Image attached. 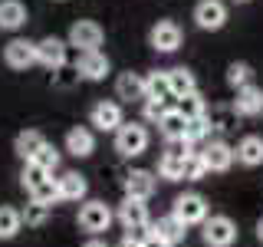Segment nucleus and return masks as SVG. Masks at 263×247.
<instances>
[{
  "mask_svg": "<svg viewBox=\"0 0 263 247\" xmlns=\"http://www.w3.org/2000/svg\"><path fill=\"white\" fill-rule=\"evenodd\" d=\"M145 148H148V129L142 122H122L115 129V152L122 158H138V155H145Z\"/></svg>",
  "mask_w": 263,
  "mask_h": 247,
  "instance_id": "f257e3e1",
  "label": "nucleus"
},
{
  "mask_svg": "<svg viewBox=\"0 0 263 247\" xmlns=\"http://www.w3.org/2000/svg\"><path fill=\"white\" fill-rule=\"evenodd\" d=\"M171 214H175V218H178L184 227L204 224V221H208V201H204V195H197V191H184V195L175 198Z\"/></svg>",
  "mask_w": 263,
  "mask_h": 247,
  "instance_id": "f03ea898",
  "label": "nucleus"
},
{
  "mask_svg": "<svg viewBox=\"0 0 263 247\" xmlns=\"http://www.w3.org/2000/svg\"><path fill=\"white\" fill-rule=\"evenodd\" d=\"M201 237L208 247H234L237 241V224L227 218V214H211L201 224Z\"/></svg>",
  "mask_w": 263,
  "mask_h": 247,
  "instance_id": "7ed1b4c3",
  "label": "nucleus"
},
{
  "mask_svg": "<svg viewBox=\"0 0 263 247\" xmlns=\"http://www.w3.org/2000/svg\"><path fill=\"white\" fill-rule=\"evenodd\" d=\"M102 40H105V30L99 27L96 20H76L69 27V40H66V43L76 46L79 53H96V49L102 46Z\"/></svg>",
  "mask_w": 263,
  "mask_h": 247,
  "instance_id": "20e7f679",
  "label": "nucleus"
},
{
  "mask_svg": "<svg viewBox=\"0 0 263 247\" xmlns=\"http://www.w3.org/2000/svg\"><path fill=\"white\" fill-rule=\"evenodd\" d=\"M112 218L115 214L105 201H86L79 208V227L86 231V234H102V231H109Z\"/></svg>",
  "mask_w": 263,
  "mask_h": 247,
  "instance_id": "39448f33",
  "label": "nucleus"
},
{
  "mask_svg": "<svg viewBox=\"0 0 263 247\" xmlns=\"http://www.w3.org/2000/svg\"><path fill=\"white\" fill-rule=\"evenodd\" d=\"M194 23H197L201 30H208V33L224 30V23H227V7H224V0H197V7H194Z\"/></svg>",
  "mask_w": 263,
  "mask_h": 247,
  "instance_id": "423d86ee",
  "label": "nucleus"
},
{
  "mask_svg": "<svg viewBox=\"0 0 263 247\" xmlns=\"http://www.w3.org/2000/svg\"><path fill=\"white\" fill-rule=\"evenodd\" d=\"M191 152V145L187 142H175L168 148V152L158 158V178L164 181H181L184 178V155Z\"/></svg>",
  "mask_w": 263,
  "mask_h": 247,
  "instance_id": "0eeeda50",
  "label": "nucleus"
},
{
  "mask_svg": "<svg viewBox=\"0 0 263 247\" xmlns=\"http://www.w3.org/2000/svg\"><path fill=\"white\" fill-rule=\"evenodd\" d=\"M181 27L175 20H158L152 27V33H148V43H152V49H158V53H175V49L181 46Z\"/></svg>",
  "mask_w": 263,
  "mask_h": 247,
  "instance_id": "6e6552de",
  "label": "nucleus"
},
{
  "mask_svg": "<svg viewBox=\"0 0 263 247\" xmlns=\"http://www.w3.org/2000/svg\"><path fill=\"white\" fill-rule=\"evenodd\" d=\"M89 122L99 129V132H115L122 126V105L119 102H112V99H99V102L89 109Z\"/></svg>",
  "mask_w": 263,
  "mask_h": 247,
  "instance_id": "1a4fd4ad",
  "label": "nucleus"
},
{
  "mask_svg": "<svg viewBox=\"0 0 263 247\" xmlns=\"http://www.w3.org/2000/svg\"><path fill=\"white\" fill-rule=\"evenodd\" d=\"M4 63L10 69H30V66H36V43L33 40H10L4 46Z\"/></svg>",
  "mask_w": 263,
  "mask_h": 247,
  "instance_id": "9d476101",
  "label": "nucleus"
},
{
  "mask_svg": "<svg viewBox=\"0 0 263 247\" xmlns=\"http://www.w3.org/2000/svg\"><path fill=\"white\" fill-rule=\"evenodd\" d=\"M76 73L79 79H89V82H102L105 76L112 73V63L105 53H79V63H76Z\"/></svg>",
  "mask_w": 263,
  "mask_h": 247,
  "instance_id": "9b49d317",
  "label": "nucleus"
},
{
  "mask_svg": "<svg viewBox=\"0 0 263 247\" xmlns=\"http://www.w3.org/2000/svg\"><path fill=\"white\" fill-rule=\"evenodd\" d=\"M66 40L60 37H43L36 43V63L40 66H46V69H63L66 66Z\"/></svg>",
  "mask_w": 263,
  "mask_h": 247,
  "instance_id": "f8f14e48",
  "label": "nucleus"
},
{
  "mask_svg": "<svg viewBox=\"0 0 263 247\" xmlns=\"http://www.w3.org/2000/svg\"><path fill=\"white\" fill-rule=\"evenodd\" d=\"M201 158H204V165H208V171H230V165L237 162V155H234V148H230L227 142L214 138V142H208L201 148Z\"/></svg>",
  "mask_w": 263,
  "mask_h": 247,
  "instance_id": "ddd939ff",
  "label": "nucleus"
},
{
  "mask_svg": "<svg viewBox=\"0 0 263 247\" xmlns=\"http://www.w3.org/2000/svg\"><path fill=\"white\" fill-rule=\"evenodd\" d=\"M155 175L152 171H145V168H135V171H128L125 181H122V188H125V198H135V201H148V198L155 195Z\"/></svg>",
  "mask_w": 263,
  "mask_h": 247,
  "instance_id": "4468645a",
  "label": "nucleus"
},
{
  "mask_svg": "<svg viewBox=\"0 0 263 247\" xmlns=\"http://www.w3.org/2000/svg\"><path fill=\"white\" fill-rule=\"evenodd\" d=\"M184 234H187V227L181 224L175 214H164V218L152 221V237H155V241H161V244H168V247L181 244V241H184Z\"/></svg>",
  "mask_w": 263,
  "mask_h": 247,
  "instance_id": "2eb2a0df",
  "label": "nucleus"
},
{
  "mask_svg": "<svg viewBox=\"0 0 263 247\" xmlns=\"http://www.w3.org/2000/svg\"><path fill=\"white\" fill-rule=\"evenodd\" d=\"M115 218L122 221V227H125V231L152 224V218H148V204L145 201H135V198H125V201L119 204V214H115Z\"/></svg>",
  "mask_w": 263,
  "mask_h": 247,
  "instance_id": "dca6fc26",
  "label": "nucleus"
},
{
  "mask_svg": "<svg viewBox=\"0 0 263 247\" xmlns=\"http://www.w3.org/2000/svg\"><path fill=\"white\" fill-rule=\"evenodd\" d=\"M66 152H69L72 158H89V155L96 152V135H92V129L72 126L69 132H66Z\"/></svg>",
  "mask_w": 263,
  "mask_h": 247,
  "instance_id": "f3484780",
  "label": "nucleus"
},
{
  "mask_svg": "<svg viewBox=\"0 0 263 247\" xmlns=\"http://www.w3.org/2000/svg\"><path fill=\"white\" fill-rule=\"evenodd\" d=\"M115 96L125 99V102H145V76L142 73H122L115 79Z\"/></svg>",
  "mask_w": 263,
  "mask_h": 247,
  "instance_id": "a211bd4d",
  "label": "nucleus"
},
{
  "mask_svg": "<svg viewBox=\"0 0 263 247\" xmlns=\"http://www.w3.org/2000/svg\"><path fill=\"white\" fill-rule=\"evenodd\" d=\"M56 188H60V201H82L89 195V181L79 171H66V175L56 178Z\"/></svg>",
  "mask_w": 263,
  "mask_h": 247,
  "instance_id": "6ab92c4d",
  "label": "nucleus"
},
{
  "mask_svg": "<svg viewBox=\"0 0 263 247\" xmlns=\"http://www.w3.org/2000/svg\"><path fill=\"white\" fill-rule=\"evenodd\" d=\"M234 112L237 115H260L263 112V89L260 86H243L237 89V99H234Z\"/></svg>",
  "mask_w": 263,
  "mask_h": 247,
  "instance_id": "aec40b11",
  "label": "nucleus"
},
{
  "mask_svg": "<svg viewBox=\"0 0 263 247\" xmlns=\"http://www.w3.org/2000/svg\"><path fill=\"white\" fill-rule=\"evenodd\" d=\"M234 155H237L240 165H247V168H257V165H263V138L260 135H243L240 142H237Z\"/></svg>",
  "mask_w": 263,
  "mask_h": 247,
  "instance_id": "412c9836",
  "label": "nucleus"
},
{
  "mask_svg": "<svg viewBox=\"0 0 263 247\" xmlns=\"http://www.w3.org/2000/svg\"><path fill=\"white\" fill-rule=\"evenodd\" d=\"M184 129H187V119L181 115L178 109H168L161 115V122H158V132H161V138L164 142H184Z\"/></svg>",
  "mask_w": 263,
  "mask_h": 247,
  "instance_id": "4be33fe9",
  "label": "nucleus"
},
{
  "mask_svg": "<svg viewBox=\"0 0 263 247\" xmlns=\"http://www.w3.org/2000/svg\"><path fill=\"white\" fill-rule=\"evenodd\" d=\"M168 89H171V99H184L197 93V82H194V73L178 66V69H168Z\"/></svg>",
  "mask_w": 263,
  "mask_h": 247,
  "instance_id": "5701e85b",
  "label": "nucleus"
},
{
  "mask_svg": "<svg viewBox=\"0 0 263 247\" xmlns=\"http://www.w3.org/2000/svg\"><path fill=\"white\" fill-rule=\"evenodd\" d=\"M27 23V7L20 0H0V30H20Z\"/></svg>",
  "mask_w": 263,
  "mask_h": 247,
  "instance_id": "b1692460",
  "label": "nucleus"
},
{
  "mask_svg": "<svg viewBox=\"0 0 263 247\" xmlns=\"http://www.w3.org/2000/svg\"><path fill=\"white\" fill-rule=\"evenodd\" d=\"M43 145H46L43 132H36V129H27V132H20V135H16V142H13V152L20 155L23 162H30V158H33V155H36Z\"/></svg>",
  "mask_w": 263,
  "mask_h": 247,
  "instance_id": "393cba45",
  "label": "nucleus"
},
{
  "mask_svg": "<svg viewBox=\"0 0 263 247\" xmlns=\"http://www.w3.org/2000/svg\"><path fill=\"white\" fill-rule=\"evenodd\" d=\"M145 99H161L168 102L171 99V89H168V69H155L145 76Z\"/></svg>",
  "mask_w": 263,
  "mask_h": 247,
  "instance_id": "a878e982",
  "label": "nucleus"
},
{
  "mask_svg": "<svg viewBox=\"0 0 263 247\" xmlns=\"http://www.w3.org/2000/svg\"><path fill=\"white\" fill-rule=\"evenodd\" d=\"M23 227V218L20 211L10 208V204H0V241H13Z\"/></svg>",
  "mask_w": 263,
  "mask_h": 247,
  "instance_id": "bb28decb",
  "label": "nucleus"
},
{
  "mask_svg": "<svg viewBox=\"0 0 263 247\" xmlns=\"http://www.w3.org/2000/svg\"><path fill=\"white\" fill-rule=\"evenodd\" d=\"M175 109L184 115V119H204V115H208V102H204V96H201V93H191V96L178 99Z\"/></svg>",
  "mask_w": 263,
  "mask_h": 247,
  "instance_id": "cd10ccee",
  "label": "nucleus"
},
{
  "mask_svg": "<svg viewBox=\"0 0 263 247\" xmlns=\"http://www.w3.org/2000/svg\"><path fill=\"white\" fill-rule=\"evenodd\" d=\"M250 82H253V66L250 63H230L227 66V86L243 89V86H250Z\"/></svg>",
  "mask_w": 263,
  "mask_h": 247,
  "instance_id": "c85d7f7f",
  "label": "nucleus"
},
{
  "mask_svg": "<svg viewBox=\"0 0 263 247\" xmlns=\"http://www.w3.org/2000/svg\"><path fill=\"white\" fill-rule=\"evenodd\" d=\"M30 201H40V204H46V208H53V204L60 201V188H56V181L46 178L43 185H36V188L30 191Z\"/></svg>",
  "mask_w": 263,
  "mask_h": 247,
  "instance_id": "c756f323",
  "label": "nucleus"
},
{
  "mask_svg": "<svg viewBox=\"0 0 263 247\" xmlns=\"http://www.w3.org/2000/svg\"><path fill=\"white\" fill-rule=\"evenodd\" d=\"M33 165H40V168H43V171H49V175H53V171L56 168H60V148H56V145H43V148H40V152L36 155H33V158H30Z\"/></svg>",
  "mask_w": 263,
  "mask_h": 247,
  "instance_id": "7c9ffc66",
  "label": "nucleus"
},
{
  "mask_svg": "<svg viewBox=\"0 0 263 247\" xmlns=\"http://www.w3.org/2000/svg\"><path fill=\"white\" fill-rule=\"evenodd\" d=\"M20 218H23V224H27V227H43L46 218H49V208H46V204H40V201H30L27 208L20 211Z\"/></svg>",
  "mask_w": 263,
  "mask_h": 247,
  "instance_id": "2f4dec72",
  "label": "nucleus"
},
{
  "mask_svg": "<svg viewBox=\"0 0 263 247\" xmlns=\"http://www.w3.org/2000/svg\"><path fill=\"white\" fill-rule=\"evenodd\" d=\"M208 175V165H204L201 152H187L184 155V181H201Z\"/></svg>",
  "mask_w": 263,
  "mask_h": 247,
  "instance_id": "473e14b6",
  "label": "nucleus"
},
{
  "mask_svg": "<svg viewBox=\"0 0 263 247\" xmlns=\"http://www.w3.org/2000/svg\"><path fill=\"white\" fill-rule=\"evenodd\" d=\"M211 135V126H208V115L204 119H187V129H184V142L187 145H197Z\"/></svg>",
  "mask_w": 263,
  "mask_h": 247,
  "instance_id": "72a5a7b5",
  "label": "nucleus"
},
{
  "mask_svg": "<svg viewBox=\"0 0 263 247\" xmlns=\"http://www.w3.org/2000/svg\"><path fill=\"white\" fill-rule=\"evenodd\" d=\"M46 178H49V171H43L40 165H33V162H27V165H23V171H20V185L27 188V191H33L36 185H43Z\"/></svg>",
  "mask_w": 263,
  "mask_h": 247,
  "instance_id": "f704fd0d",
  "label": "nucleus"
},
{
  "mask_svg": "<svg viewBox=\"0 0 263 247\" xmlns=\"http://www.w3.org/2000/svg\"><path fill=\"white\" fill-rule=\"evenodd\" d=\"M164 112H168V102H161V99H145V119L148 122H161Z\"/></svg>",
  "mask_w": 263,
  "mask_h": 247,
  "instance_id": "c9c22d12",
  "label": "nucleus"
},
{
  "mask_svg": "<svg viewBox=\"0 0 263 247\" xmlns=\"http://www.w3.org/2000/svg\"><path fill=\"white\" fill-rule=\"evenodd\" d=\"M119 247H145V244H138V241H132V237H125V241H122Z\"/></svg>",
  "mask_w": 263,
  "mask_h": 247,
  "instance_id": "e433bc0d",
  "label": "nucleus"
},
{
  "mask_svg": "<svg viewBox=\"0 0 263 247\" xmlns=\"http://www.w3.org/2000/svg\"><path fill=\"white\" fill-rule=\"evenodd\" d=\"M82 247H109V244H105V241H96V237H92V241H86Z\"/></svg>",
  "mask_w": 263,
  "mask_h": 247,
  "instance_id": "4c0bfd02",
  "label": "nucleus"
},
{
  "mask_svg": "<svg viewBox=\"0 0 263 247\" xmlns=\"http://www.w3.org/2000/svg\"><path fill=\"white\" fill-rule=\"evenodd\" d=\"M145 247H168V244H161V241H155V237H148V241H145Z\"/></svg>",
  "mask_w": 263,
  "mask_h": 247,
  "instance_id": "58836bf2",
  "label": "nucleus"
},
{
  "mask_svg": "<svg viewBox=\"0 0 263 247\" xmlns=\"http://www.w3.org/2000/svg\"><path fill=\"white\" fill-rule=\"evenodd\" d=\"M257 241H260V244H263V218H260V221H257Z\"/></svg>",
  "mask_w": 263,
  "mask_h": 247,
  "instance_id": "ea45409f",
  "label": "nucleus"
},
{
  "mask_svg": "<svg viewBox=\"0 0 263 247\" xmlns=\"http://www.w3.org/2000/svg\"><path fill=\"white\" fill-rule=\"evenodd\" d=\"M234 4H250V0H234Z\"/></svg>",
  "mask_w": 263,
  "mask_h": 247,
  "instance_id": "a19ab883",
  "label": "nucleus"
}]
</instances>
